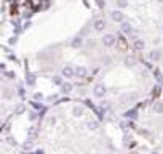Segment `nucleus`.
I'll return each instance as SVG.
<instances>
[{
  "label": "nucleus",
  "mask_w": 163,
  "mask_h": 154,
  "mask_svg": "<svg viewBox=\"0 0 163 154\" xmlns=\"http://www.w3.org/2000/svg\"><path fill=\"white\" fill-rule=\"evenodd\" d=\"M101 42H103L104 47L110 48V47H114V45L117 43V37L114 36V34H106V36L101 39Z\"/></svg>",
  "instance_id": "f257e3e1"
},
{
  "label": "nucleus",
  "mask_w": 163,
  "mask_h": 154,
  "mask_svg": "<svg viewBox=\"0 0 163 154\" xmlns=\"http://www.w3.org/2000/svg\"><path fill=\"white\" fill-rule=\"evenodd\" d=\"M106 93H107V88H106V85H103V84L94 85L93 95L96 96V98H103V96H106Z\"/></svg>",
  "instance_id": "f03ea898"
},
{
  "label": "nucleus",
  "mask_w": 163,
  "mask_h": 154,
  "mask_svg": "<svg viewBox=\"0 0 163 154\" xmlns=\"http://www.w3.org/2000/svg\"><path fill=\"white\" fill-rule=\"evenodd\" d=\"M109 16H110V19L115 21V22H122L123 19H125V15L122 13V10H112L109 13Z\"/></svg>",
  "instance_id": "7ed1b4c3"
},
{
  "label": "nucleus",
  "mask_w": 163,
  "mask_h": 154,
  "mask_svg": "<svg viewBox=\"0 0 163 154\" xmlns=\"http://www.w3.org/2000/svg\"><path fill=\"white\" fill-rule=\"evenodd\" d=\"M133 47L136 51H142L145 48V40L141 37H136V39H133Z\"/></svg>",
  "instance_id": "20e7f679"
},
{
  "label": "nucleus",
  "mask_w": 163,
  "mask_h": 154,
  "mask_svg": "<svg viewBox=\"0 0 163 154\" xmlns=\"http://www.w3.org/2000/svg\"><path fill=\"white\" fill-rule=\"evenodd\" d=\"M120 31H122L123 34H126V36L133 34V26H131V22H128V21L123 19V21L120 22Z\"/></svg>",
  "instance_id": "39448f33"
},
{
  "label": "nucleus",
  "mask_w": 163,
  "mask_h": 154,
  "mask_svg": "<svg viewBox=\"0 0 163 154\" xmlns=\"http://www.w3.org/2000/svg\"><path fill=\"white\" fill-rule=\"evenodd\" d=\"M149 60L154 61V63L160 61V60H161V50H158V48L150 50V51H149Z\"/></svg>",
  "instance_id": "423d86ee"
},
{
  "label": "nucleus",
  "mask_w": 163,
  "mask_h": 154,
  "mask_svg": "<svg viewBox=\"0 0 163 154\" xmlns=\"http://www.w3.org/2000/svg\"><path fill=\"white\" fill-rule=\"evenodd\" d=\"M106 26H107V24H106V21L104 19H94V22H93V29L94 31H96V32H103L104 29H106Z\"/></svg>",
  "instance_id": "0eeeda50"
},
{
  "label": "nucleus",
  "mask_w": 163,
  "mask_h": 154,
  "mask_svg": "<svg viewBox=\"0 0 163 154\" xmlns=\"http://www.w3.org/2000/svg\"><path fill=\"white\" fill-rule=\"evenodd\" d=\"M88 76V69L85 66H78V67H75V77H78V79H85Z\"/></svg>",
  "instance_id": "6e6552de"
},
{
  "label": "nucleus",
  "mask_w": 163,
  "mask_h": 154,
  "mask_svg": "<svg viewBox=\"0 0 163 154\" xmlns=\"http://www.w3.org/2000/svg\"><path fill=\"white\" fill-rule=\"evenodd\" d=\"M74 76H75V69L72 66H64L63 67V77L70 79V77H74Z\"/></svg>",
  "instance_id": "1a4fd4ad"
},
{
  "label": "nucleus",
  "mask_w": 163,
  "mask_h": 154,
  "mask_svg": "<svg viewBox=\"0 0 163 154\" xmlns=\"http://www.w3.org/2000/svg\"><path fill=\"white\" fill-rule=\"evenodd\" d=\"M85 114V108L83 106H74L72 108V116L74 117H82Z\"/></svg>",
  "instance_id": "9d476101"
},
{
  "label": "nucleus",
  "mask_w": 163,
  "mask_h": 154,
  "mask_svg": "<svg viewBox=\"0 0 163 154\" xmlns=\"http://www.w3.org/2000/svg\"><path fill=\"white\" fill-rule=\"evenodd\" d=\"M72 90H74V87H72V84H69V82L61 85V93H64V95H69Z\"/></svg>",
  "instance_id": "9b49d317"
},
{
  "label": "nucleus",
  "mask_w": 163,
  "mask_h": 154,
  "mask_svg": "<svg viewBox=\"0 0 163 154\" xmlns=\"http://www.w3.org/2000/svg\"><path fill=\"white\" fill-rule=\"evenodd\" d=\"M70 45H72V48H80L82 45H83V39H82L80 36H78V37H75L74 40L70 42Z\"/></svg>",
  "instance_id": "f8f14e48"
},
{
  "label": "nucleus",
  "mask_w": 163,
  "mask_h": 154,
  "mask_svg": "<svg viewBox=\"0 0 163 154\" xmlns=\"http://www.w3.org/2000/svg\"><path fill=\"white\" fill-rule=\"evenodd\" d=\"M154 112L155 114H163V101L154 103Z\"/></svg>",
  "instance_id": "ddd939ff"
},
{
  "label": "nucleus",
  "mask_w": 163,
  "mask_h": 154,
  "mask_svg": "<svg viewBox=\"0 0 163 154\" xmlns=\"http://www.w3.org/2000/svg\"><path fill=\"white\" fill-rule=\"evenodd\" d=\"M123 63H125V66H126V67H133L134 64H136V60H134V58H131V56H126V58H125V61H123Z\"/></svg>",
  "instance_id": "4468645a"
},
{
  "label": "nucleus",
  "mask_w": 163,
  "mask_h": 154,
  "mask_svg": "<svg viewBox=\"0 0 163 154\" xmlns=\"http://www.w3.org/2000/svg\"><path fill=\"white\" fill-rule=\"evenodd\" d=\"M86 127H88V130H98L99 124H98V121H88L86 122Z\"/></svg>",
  "instance_id": "2eb2a0df"
},
{
  "label": "nucleus",
  "mask_w": 163,
  "mask_h": 154,
  "mask_svg": "<svg viewBox=\"0 0 163 154\" xmlns=\"http://www.w3.org/2000/svg\"><path fill=\"white\" fill-rule=\"evenodd\" d=\"M125 117H128V119H136V117H138V111H136V109L128 111V112H125Z\"/></svg>",
  "instance_id": "dca6fc26"
},
{
  "label": "nucleus",
  "mask_w": 163,
  "mask_h": 154,
  "mask_svg": "<svg viewBox=\"0 0 163 154\" xmlns=\"http://www.w3.org/2000/svg\"><path fill=\"white\" fill-rule=\"evenodd\" d=\"M128 5H130L128 0H117V7H119V8H126Z\"/></svg>",
  "instance_id": "f3484780"
},
{
  "label": "nucleus",
  "mask_w": 163,
  "mask_h": 154,
  "mask_svg": "<svg viewBox=\"0 0 163 154\" xmlns=\"http://www.w3.org/2000/svg\"><path fill=\"white\" fill-rule=\"evenodd\" d=\"M53 82H54L56 85H59V87H61V85L64 84V82H63V79H61V77H58V76H56V77L53 79Z\"/></svg>",
  "instance_id": "a211bd4d"
},
{
  "label": "nucleus",
  "mask_w": 163,
  "mask_h": 154,
  "mask_svg": "<svg viewBox=\"0 0 163 154\" xmlns=\"http://www.w3.org/2000/svg\"><path fill=\"white\" fill-rule=\"evenodd\" d=\"M96 5H98L99 8H104L106 7V2H104V0H96Z\"/></svg>",
  "instance_id": "6ab92c4d"
},
{
  "label": "nucleus",
  "mask_w": 163,
  "mask_h": 154,
  "mask_svg": "<svg viewBox=\"0 0 163 154\" xmlns=\"http://www.w3.org/2000/svg\"><path fill=\"white\" fill-rule=\"evenodd\" d=\"M32 108H35V109H42V104H40V103H37V101H34Z\"/></svg>",
  "instance_id": "aec40b11"
},
{
  "label": "nucleus",
  "mask_w": 163,
  "mask_h": 154,
  "mask_svg": "<svg viewBox=\"0 0 163 154\" xmlns=\"http://www.w3.org/2000/svg\"><path fill=\"white\" fill-rule=\"evenodd\" d=\"M34 82H35V77L29 76V79H27V84H29V85H34Z\"/></svg>",
  "instance_id": "412c9836"
},
{
  "label": "nucleus",
  "mask_w": 163,
  "mask_h": 154,
  "mask_svg": "<svg viewBox=\"0 0 163 154\" xmlns=\"http://www.w3.org/2000/svg\"><path fill=\"white\" fill-rule=\"evenodd\" d=\"M31 16H32V11H26V13H24V18H26V19H29Z\"/></svg>",
  "instance_id": "4be33fe9"
},
{
  "label": "nucleus",
  "mask_w": 163,
  "mask_h": 154,
  "mask_svg": "<svg viewBox=\"0 0 163 154\" xmlns=\"http://www.w3.org/2000/svg\"><path fill=\"white\" fill-rule=\"evenodd\" d=\"M29 119H31V121H35V119H37V114H35V112H31Z\"/></svg>",
  "instance_id": "5701e85b"
},
{
  "label": "nucleus",
  "mask_w": 163,
  "mask_h": 154,
  "mask_svg": "<svg viewBox=\"0 0 163 154\" xmlns=\"http://www.w3.org/2000/svg\"><path fill=\"white\" fill-rule=\"evenodd\" d=\"M103 63H106V64H107V63H110V58H109V56H106V58H103Z\"/></svg>",
  "instance_id": "b1692460"
},
{
  "label": "nucleus",
  "mask_w": 163,
  "mask_h": 154,
  "mask_svg": "<svg viewBox=\"0 0 163 154\" xmlns=\"http://www.w3.org/2000/svg\"><path fill=\"white\" fill-rule=\"evenodd\" d=\"M34 98H35V100H40V98H42V93H35V95H34Z\"/></svg>",
  "instance_id": "393cba45"
},
{
  "label": "nucleus",
  "mask_w": 163,
  "mask_h": 154,
  "mask_svg": "<svg viewBox=\"0 0 163 154\" xmlns=\"http://www.w3.org/2000/svg\"><path fill=\"white\" fill-rule=\"evenodd\" d=\"M10 43H11V45H15V43H16V37H13V39H11V40H10Z\"/></svg>",
  "instance_id": "a878e982"
},
{
  "label": "nucleus",
  "mask_w": 163,
  "mask_h": 154,
  "mask_svg": "<svg viewBox=\"0 0 163 154\" xmlns=\"http://www.w3.org/2000/svg\"><path fill=\"white\" fill-rule=\"evenodd\" d=\"M157 2H158V3H163V0H157Z\"/></svg>",
  "instance_id": "bb28decb"
},
{
  "label": "nucleus",
  "mask_w": 163,
  "mask_h": 154,
  "mask_svg": "<svg viewBox=\"0 0 163 154\" xmlns=\"http://www.w3.org/2000/svg\"><path fill=\"white\" fill-rule=\"evenodd\" d=\"M0 124H2V119H0Z\"/></svg>",
  "instance_id": "cd10ccee"
},
{
  "label": "nucleus",
  "mask_w": 163,
  "mask_h": 154,
  "mask_svg": "<svg viewBox=\"0 0 163 154\" xmlns=\"http://www.w3.org/2000/svg\"><path fill=\"white\" fill-rule=\"evenodd\" d=\"M0 82H2V77H0Z\"/></svg>",
  "instance_id": "c85d7f7f"
}]
</instances>
